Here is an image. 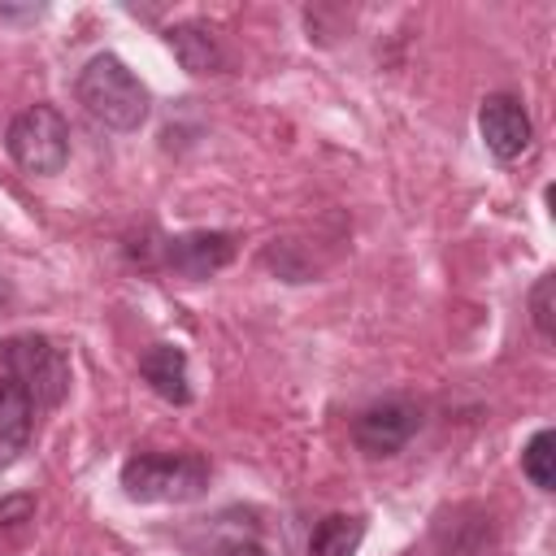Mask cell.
Returning a JSON list of instances; mask_svg holds the SVG:
<instances>
[{"instance_id": "obj_1", "label": "cell", "mask_w": 556, "mask_h": 556, "mask_svg": "<svg viewBox=\"0 0 556 556\" xmlns=\"http://www.w3.org/2000/svg\"><path fill=\"white\" fill-rule=\"evenodd\" d=\"M78 104L109 130H139L148 122V87L113 52H100L83 65Z\"/></svg>"}, {"instance_id": "obj_2", "label": "cell", "mask_w": 556, "mask_h": 556, "mask_svg": "<svg viewBox=\"0 0 556 556\" xmlns=\"http://www.w3.org/2000/svg\"><path fill=\"white\" fill-rule=\"evenodd\" d=\"M122 486L135 504H187L208 486V465L195 452H139L122 465Z\"/></svg>"}, {"instance_id": "obj_3", "label": "cell", "mask_w": 556, "mask_h": 556, "mask_svg": "<svg viewBox=\"0 0 556 556\" xmlns=\"http://www.w3.org/2000/svg\"><path fill=\"white\" fill-rule=\"evenodd\" d=\"M0 374H9L35 408H56L70 395V356L48 334L0 339Z\"/></svg>"}, {"instance_id": "obj_4", "label": "cell", "mask_w": 556, "mask_h": 556, "mask_svg": "<svg viewBox=\"0 0 556 556\" xmlns=\"http://www.w3.org/2000/svg\"><path fill=\"white\" fill-rule=\"evenodd\" d=\"M9 156L26 174H61L70 161V126L52 104H30L9 122Z\"/></svg>"}, {"instance_id": "obj_5", "label": "cell", "mask_w": 556, "mask_h": 556, "mask_svg": "<svg viewBox=\"0 0 556 556\" xmlns=\"http://www.w3.org/2000/svg\"><path fill=\"white\" fill-rule=\"evenodd\" d=\"M417 426H421L417 404H408V400H378V404H369L356 417L352 439H356V447L365 456H395L417 434Z\"/></svg>"}, {"instance_id": "obj_6", "label": "cell", "mask_w": 556, "mask_h": 556, "mask_svg": "<svg viewBox=\"0 0 556 556\" xmlns=\"http://www.w3.org/2000/svg\"><path fill=\"white\" fill-rule=\"evenodd\" d=\"M478 130H482V143L495 161H517L526 148H530V113L521 109L517 96H486L482 109H478Z\"/></svg>"}, {"instance_id": "obj_7", "label": "cell", "mask_w": 556, "mask_h": 556, "mask_svg": "<svg viewBox=\"0 0 556 556\" xmlns=\"http://www.w3.org/2000/svg\"><path fill=\"white\" fill-rule=\"evenodd\" d=\"M235 256V235L226 230H191L161 243V261L182 278H208Z\"/></svg>"}, {"instance_id": "obj_8", "label": "cell", "mask_w": 556, "mask_h": 556, "mask_svg": "<svg viewBox=\"0 0 556 556\" xmlns=\"http://www.w3.org/2000/svg\"><path fill=\"white\" fill-rule=\"evenodd\" d=\"M139 374H143V382H148L161 400H169V404H187V400H191V378H187V356H182V348H174V343H152V348L139 356Z\"/></svg>"}, {"instance_id": "obj_9", "label": "cell", "mask_w": 556, "mask_h": 556, "mask_svg": "<svg viewBox=\"0 0 556 556\" xmlns=\"http://www.w3.org/2000/svg\"><path fill=\"white\" fill-rule=\"evenodd\" d=\"M165 43L178 56V65L191 70V74H217L226 65V52H222L217 35L204 22H178V26H169L165 30Z\"/></svg>"}, {"instance_id": "obj_10", "label": "cell", "mask_w": 556, "mask_h": 556, "mask_svg": "<svg viewBox=\"0 0 556 556\" xmlns=\"http://www.w3.org/2000/svg\"><path fill=\"white\" fill-rule=\"evenodd\" d=\"M365 539V517L356 513H330L317 521L313 539H308V556H356Z\"/></svg>"}, {"instance_id": "obj_11", "label": "cell", "mask_w": 556, "mask_h": 556, "mask_svg": "<svg viewBox=\"0 0 556 556\" xmlns=\"http://www.w3.org/2000/svg\"><path fill=\"white\" fill-rule=\"evenodd\" d=\"M30 421H35L30 395L9 374H0V443H9V447L22 452L26 439H30Z\"/></svg>"}, {"instance_id": "obj_12", "label": "cell", "mask_w": 556, "mask_h": 556, "mask_svg": "<svg viewBox=\"0 0 556 556\" xmlns=\"http://www.w3.org/2000/svg\"><path fill=\"white\" fill-rule=\"evenodd\" d=\"M521 469H526V478H530L539 491H552V486H556V434H552V430H539V434L526 443Z\"/></svg>"}, {"instance_id": "obj_13", "label": "cell", "mask_w": 556, "mask_h": 556, "mask_svg": "<svg viewBox=\"0 0 556 556\" xmlns=\"http://www.w3.org/2000/svg\"><path fill=\"white\" fill-rule=\"evenodd\" d=\"M552 291H556V278H552V274H543V278L534 282V291H530V317H534V330H539L543 339L556 334V326H552Z\"/></svg>"}, {"instance_id": "obj_14", "label": "cell", "mask_w": 556, "mask_h": 556, "mask_svg": "<svg viewBox=\"0 0 556 556\" xmlns=\"http://www.w3.org/2000/svg\"><path fill=\"white\" fill-rule=\"evenodd\" d=\"M217 556H269V552L261 543H252V539H230V543L217 547Z\"/></svg>"}, {"instance_id": "obj_15", "label": "cell", "mask_w": 556, "mask_h": 556, "mask_svg": "<svg viewBox=\"0 0 556 556\" xmlns=\"http://www.w3.org/2000/svg\"><path fill=\"white\" fill-rule=\"evenodd\" d=\"M17 456V447H9V443H0V465H9Z\"/></svg>"}]
</instances>
